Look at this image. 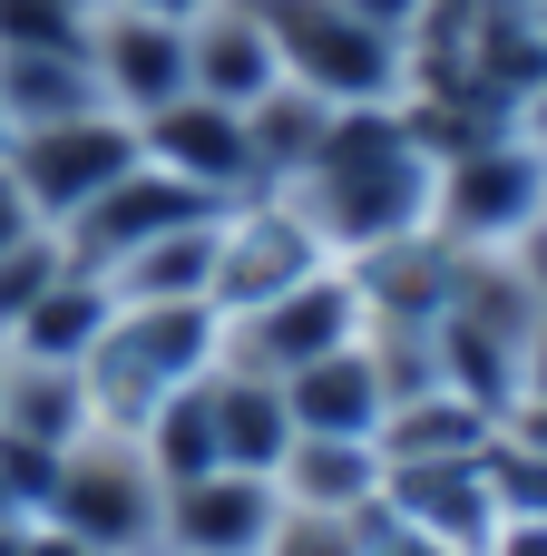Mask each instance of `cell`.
I'll list each match as a JSON object with an SVG mask.
<instances>
[{
	"mask_svg": "<svg viewBox=\"0 0 547 556\" xmlns=\"http://www.w3.org/2000/svg\"><path fill=\"white\" fill-rule=\"evenodd\" d=\"M323 127H333V108H323V98H303L294 78H284V88H264V98L245 108V137H254V176H264V186H294V176L313 166Z\"/></svg>",
	"mask_w": 547,
	"mask_h": 556,
	"instance_id": "obj_24",
	"label": "cell"
},
{
	"mask_svg": "<svg viewBox=\"0 0 547 556\" xmlns=\"http://www.w3.org/2000/svg\"><path fill=\"white\" fill-rule=\"evenodd\" d=\"M215 362H225V313L215 303H117L108 332L78 362L88 420L98 430H147V410H166L176 391H196Z\"/></svg>",
	"mask_w": 547,
	"mask_h": 556,
	"instance_id": "obj_2",
	"label": "cell"
},
{
	"mask_svg": "<svg viewBox=\"0 0 547 556\" xmlns=\"http://www.w3.org/2000/svg\"><path fill=\"white\" fill-rule=\"evenodd\" d=\"M108 10H137V20H196L206 0H108Z\"/></svg>",
	"mask_w": 547,
	"mask_h": 556,
	"instance_id": "obj_35",
	"label": "cell"
},
{
	"mask_svg": "<svg viewBox=\"0 0 547 556\" xmlns=\"http://www.w3.org/2000/svg\"><path fill=\"white\" fill-rule=\"evenodd\" d=\"M0 166H10V186L29 195V215L59 235L88 195H108V186L137 166V117H117V108H78V117L20 127V137L0 147Z\"/></svg>",
	"mask_w": 547,
	"mask_h": 556,
	"instance_id": "obj_7",
	"label": "cell"
},
{
	"mask_svg": "<svg viewBox=\"0 0 547 556\" xmlns=\"http://www.w3.org/2000/svg\"><path fill=\"white\" fill-rule=\"evenodd\" d=\"M519 391H538V401H547V313H538V332H529V371H519Z\"/></svg>",
	"mask_w": 547,
	"mask_h": 556,
	"instance_id": "obj_34",
	"label": "cell"
},
{
	"mask_svg": "<svg viewBox=\"0 0 547 556\" xmlns=\"http://www.w3.org/2000/svg\"><path fill=\"white\" fill-rule=\"evenodd\" d=\"M352 293H362V323H401V332H431L450 313V283H460V244L450 235H391L372 254H343Z\"/></svg>",
	"mask_w": 547,
	"mask_h": 556,
	"instance_id": "obj_15",
	"label": "cell"
},
{
	"mask_svg": "<svg viewBox=\"0 0 547 556\" xmlns=\"http://www.w3.org/2000/svg\"><path fill=\"white\" fill-rule=\"evenodd\" d=\"M343 342H362V293H352L343 264H323L313 283H294V293H274L254 313H225V362L264 371V381H294L303 362H323Z\"/></svg>",
	"mask_w": 547,
	"mask_h": 556,
	"instance_id": "obj_8",
	"label": "cell"
},
{
	"mask_svg": "<svg viewBox=\"0 0 547 556\" xmlns=\"http://www.w3.org/2000/svg\"><path fill=\"white\" fill-rule=\"evenodd\" d=\"M480 556H547V518H499Z\"/></svg>",
	"mask_w": 547,
	"mask_h": 556,
	"instance_id": "obj_29",
	"label": "cell"
},
{
	"mask_svg": "<svg viewBox=\"0 0 547 556\" xmlns=\"http://www.w3.org/2000/svg\"><path fill=\"white\" fill-rule=\"evenodd\" d=\"M382 528L480 556L499 528V498H489L480 459H382Z\"/></svg>",
	"mask_w": 547,
	"mask_h": 556,
	"instance_id": "obj_13",
	"label": "cell"
},
{
	"mask_svg": "<svg viewBox=\"0 0 547 556\" xmlns=\"http://www.w3.org/2000/svg\"><path fill=\"white\" fill-rule=\"evenodd\" d=\"M59 274H69V244H59L49 225H39V235H20V244L0 254V342L20 332V313H29V303H39Z\"/></svg>",
	"mask_w": 547,
	"mask_h": 556,
	"instance_id": "obj_26",
	"label": "cell"
},
{
	"mask_svg": "<svg viewBox=\"0 0 547 556\" xmlns=\"http://www.w3.org/2000/svg\"><path fill=\"white\" fill-rule=\"evenodd\" d=\"M489 430H499V410H480V401H460L450 381H431V391H411V401L382 410L372 450H382V459H480Z\"/></svg>",
	"mask_w": 547,
	"mask_h": 556,
	"instance_id": "obj_19",
	"label": "cell"
},
{
	"mask_svg": "<svg viewBox=\"0 0 547 556\" xmlns=\"http://www.w3.org/2000/svg\"><path fill=\"white\" fill-rule=\"evenodd\" d=\"M323 264H333V244L313 235V215L284 186H254V195L215 205V283H206V303L215 313H254V303L294 293V283H313Z\"/></svg>",
	"mask_w": 547,
	"mask_h": 556,
	"instance_id": "obj_6",
	"label": "cell"
},
{
	"mask_svg": "<svg viewBox=\"0 0 547 556\" xmlns=\"http://www.w3.org/2000/svg\"><path fill=\"white\" fill-rule=\"evenodd\" d=\"M20 556H98V547L69 538V528H49V518H29V528H20Z\"/></svg>",
	"mask_w": 547,
	"mask_h": 556,
	"instance_id": "obj_30",
	"label": "cell"
},
{
	"mask_svg": "<svg viewBox=\"0 0 547 556\" xmlns=\"http://www.w3.org/2000/svg\"><path fill=\"white\" fill-rule=\"evenodd\" d=\"M20 235H39V215H29V195L10 186V166H0V254H10Z\"/></svg>",
	"mask_w": 547,
	"mask_h": 556,
	"instance_id": "obj_31",
	"label": "cell"
},
{
	"mask_svg": "<svg viewBox=\"0 0 547 556\" xmlns=\"http://www.w3.org/2000/svg\"><path fill=\"white\" fill-rule=\"evenodd\" d=\"M0 147H10V117H0Z\"/></svg>",
	"mask_w": 547,
	"mask_h": 556,
	"instance_id": "obj_39",
	"label": "cell"
},
{
	"mask_svg": "<svg viewBox=\"0 0 547 556\" xmlns=\"http://www.w3.org/2000/svg\"><path fill=\"white\" fill-rule=\"evenodd\" d=\"M20 518H39V508H29V479L0 459V528H20Z\"/></svg>",
	"mask_w": 547,
	"mask_h": 556,
	"instance_id": "obj_32",
	"label": "cell"
},
{
	"mask_svg": "<svg viewBox=\"0 0 547 556\" xmlns=\"http://www.w3.org/2000/svg\"><path fill=\"white\" fill-rule=\"evenodd\" d=\"M0 381H10V342H0Z\"/></svg>",
	"mask_w": 547,
	"mask_h": 556,
	"instance_id": "obj_38",
	"label": "cell"
},
{
	"mask_svg": "<svg viewBox=\"0 0 547 556\" xmlns=\"http://www.w3.org/2000/svg\"><path fill=\"white\" fill-rule=\"evenodd\" d=\"M264 10H274V0H264Z\"/></svg>",
	"mask_w": 547,
	"mask_h": 556,
	"instance_id": "obj_40",
	"label": "cell"
},
{
	"mask_svg": "<svg viewBox=\"0 0 547 556\" xmlns=\"http://www.w3.org/2000/svg\"><path fill=\"white\" fill-rule=\"evenodd\" d=\"M264 20H274V49H284V78L323 108H391L411 88V29L362 10V0H274Z\"/></svg>",
	"mask_w": 547,
	"mask_h": 556,
	"instance_id": "obj_3",
	"label": "cell"
},
{
	"mask_svg": "<svg viewBox=\"0 0 547 556\" xmlns=\"http://www.w3.org/2000/svg\"><path fill=\"white\" fill-rule=\"evenodd\" d=\"M59 10H78V20H98V10H108V0H59Z\"/></svg>",
	"mask_w": 547,
	"mask_h": 556,
	"instance_id": "obj_37",
	"label": "cell"
},
{
	"mask_svg": "<svg viewBox=\"0 0 547 556\" xmlns=\"http://www.w3.org/2000/svg\"><path fill=\"white\" fill-rule=\"evenodd\" d=\"M88 20L59 0H0V49H78Z\"/></svg>",
	"mask_w": 547,
	"mask_h": 556,
	"instance_id": "obj_27",
	"label": "cell"
},
{
	"mask_svg": "<svg viewBox=\"0 0 547 556\" xmlns=\"http://www.w3.org/2000/svg\"><path fill=\"white\" fill-rule=\"evenodd\" d=\"M529 29H538V49H547V0H529Z\"/></svg>",
	"mask_w": 547,
	"mask_h": 556,
	"instance_id": "obj_36",
	"label": "cell"
},
{
	"mask_svg": "<svg viewBox=\"0 0 547 556\" xmlns=\"http://www.w3.org/2000/svg\"><path fill=\"white\" fill-rule=\"evenodd\" d=\"M372 556H470V547H440V538H401V528H382V547Z\"/></svg>",
	"mask_w": 547,
	"mask_h": 556,
	"instance_id": "obj_33",
	"label": "cell"
},
{
	"mask_svg": "<svg viewBox=\"0 0 547 556\" xmlns=\"http://www.w3.org/2000/svg\"><path fill=\"white\" fill-rule=\"evenodd\" d=\"M284 489L254 479V469H206V479H176L166 508H157V556H254L274 528Z\"/></svg>",
	"mask_w": 547,
	"mask_h": 556,
	"instance_id": "obj_12",
	"label": "cell"
},
{
	"mask_svg": "<svg viewBox=\"0 0 547 556\" xmlns=\"http://www.w3.org/2000/svg\"><path fill=\"white\" fill-rule=\"evenodd\" d=\"M372 547H382V508L372 518H333V508H294L284 498L254 556H372Z\"/></svg>",
	"mask_w": 547,
	"mask_h": 556,
	"instance_id": "obj_25",
	"label": "cell"
},
{
	"mask_svg": "<svg viewBox=\"0 0 547 556\" xmlns=\"http://www.w3.org/2000/svg\"><path fill=\"white\" fill-rule=\"evenodd\" d=\"M274 489L294 508H333V518H372L382 508V450L372 440H294Z\"/></svg>",
	"mask_w": 547,
	"mask_h": 556,
	"instance_id": "obj_20",
	"label": "cell"
},
{
	"mask_svg": "<svg viewBox=\"0 0 547 556\" xmlns=\"http://www.w3.org/2000/svg\"><path fill=\"white\" fill-rule=\"evenodd\" d=\"M499 430H509L519 450H538V459H547V401H538V391H519V401L499 410Z\"/></svg>",
	"mask_w": 547,
	"mask_h": 556,
	"instance_id": "obj_28",
	"label": "cell"
},
{
	"mask_svg": "<svg viewBox=\"0 0 547 556\" xmlns=\"http://www.w3.org/2000/svg\"><path fill=\"white\" fill-rule=\"evenodd\" d=\"M284 410H294V440H372L382 410H391L372 342H343V352L303 362V371L284 381Z\"/></svg>",
	"mask_w": 547,
	"mask_h": 556,
	"instance_id": "obj_16",
	"label": "cell"
},
{
	"mask_svg": "<svg viewBox=\"0 0 547 556\" xmlns=\"http://www.w3.org/2000/svg\"><path fill=\"white\" fill-rule=\"evenodd\" d=\"M157 508H166V479L147 469L137 430H78L39 489V518L88 538L98 556H157Z\"/></svg>",
	"mask_w": 547,
	"mask_h": 556,
	"instance_id": "obj_4",
	"label": "cell"
},
{
	"mask_svg": "<svg viewBox=\"0 0 547 556\" xmlns=\"http://www.w3.org/2000/svg\"><path fill=\"white\" fill-rule=\"evenodd\" d=\"M108 313H117V293H108L98 274H78V264H69V274L20 313L10 352H20V362H69V371H78V362H88V342L108 332Z\"/></svg>",
	"mask_w": 547,
	"mask_h": 556,
	"instance_id": "obj_22",
	"label": "cell"
},
{
	"mask_svg": "<svg viewBox=\"0 0 547 556\" xmlns=\"http://www.w3.org/2000/svg\"><path fill=\"white\" fill-rule=\"evenodd\" d=\"M264 88H284V49H274V20L254 0H206L186 20V98H215V108H254Z\"/></svg>",
	"mask_w": 547,
	"mask_h": 556,
	"instance_id": "obj_14",
	"label": "cell"
},
{
	"mask_svg": "<svg viewBox=\"0 0 547 556\" xmlns=\"http://www.w3.org/2000/svg\"><path fill=\"white\" fill-rule=\"evenodd\" d=\"M78 108H98L78 49H0V117H10V137L49 127V117H78Z\"/></svg>",
	"mask_w": 547,
	"mask_h": 556,
	"instance_id": "obj_23",
	"label": "cell"
},
{
	"mask_svg": "<svg viewBox=\"0 0 547 556\" xmlns=\"http://www.w3.org/2000/svg\"><path fill=\"white\" fill-rule=\"evenodd\" d=\"M98 283H108L117 303H206V283H215V215H196V225H176V235L117 254Z\"/></svg>",
	"mask_w": 547,
	"mask_h": 556,
	"instance_id": "obj_21",
	"label": "cell"
},
{
	"mask_svg": "<svg viewBox=\"0 0 547 556\" xmlns=\"http://www.w3.org/2000/svg\"><path fill=\"white\" fill-rule=\"evenodd\" d=\"M78 430H98V420H88V381H78L69 362H20V352H10V381H0V440L29 450V459H59Z\"/></svg>",
	"mask_w": 547,
	"mask_h": 556,
	"instance_id": "obj_18",
	"label": "cell"
},
{
	"mask_svg": "<svg viewBox=\"0 0 547 556\" xmlns=\"http://www.w3.org/2000/svg\"><path fill=\"white\" fill-rule=\"evenodd\" d=\"M78 59H88L98 108H117V117H157L166 98H186V20L98 10L88 39H78Z\"/></svg>",
	"mask_w": 547,
	"mask_h": 556,
	"instance_id": "obj_11",
	"label": "cell"
},
{
	"mask_svg": "<svg viewBox=\"0 0 547 556\" xmlns=\"http://www.w3.org/2000/svg\"><path fill=\"white\" fill-rule=\"evenodd\" d=\"M538 215H547V156L519 127H489V137L450 147L440 176H431V235H450L460 254H509Z\"/></svg>",
	"mask_w": 547,
	"mask_h": 556,
	"instance_id": "obj_5",
	"label": "cell"
},
{
	"mask_svg": "<svg viewBox=\"0 0 547 556\" xmlns=\"http://www.w3.org/2000/svg\"><path fill=\"white\" fill-rule=\"evenodd\" d=\"M431 176H440V166H431V147L411 137L401 98H391V108H333L313 166H303L284 195L313 215V235H323L333 264H343V254H372V244H391V235H421V225H431Z\"/></svg>",
	"mask_w": 547,
	"mask_h": 556,
	"instance_id": "obj_1",
	"label": "cell"
},
{
	"mask_svg": "<svg viewBox=\"0 0 547 556\" xmlns=\"http://www.w3.org/2000/svg\"><path fill=\"white\" fill-rule=\"evenodd\" d=\"M196 215H215V195H196V186H176L166 166H127L108 195H88L69 225H59V244H69V264L78 274H108L117 254H137V244H157V235H176V225H196Z\"/></svg>",
	"mask_w": 547,
	"mask_h": 556,
	"instance_id": "obj_10",
	"label": "cell"
},
{
	"mask_svg": "<svg viewBox=\"0 0 547 556\" xmlns=\"http://www.w3.org/2000/svg\"><path fill=\"white\" fill-rule=\"evenodd\" d=\"M206 430H215V469H254V479H274V469H284V450H294L284 381L215 362V371H206Z\"/></svg>",
	"mask_w": 547,
	"mask_h": 556,
	"instance_id": "obj_17",
	"label": "cell"
},
{
	"mask_svg": "<svg viewBox=\"0 0 547 556\" xmlns=\"http://www.w3.org/2000/svg\"><path fill=\"white\" fill-rule=\"evenodd\" d=\"M137 156H147V166H166L176 186L215 195V205H235V195H254V186H264V176H254L245 108H215V98H166L157 117H137Z\"/></svg>",
	"mask_w": 547,
	"mask_h": 556,
	"instance_id": "obj_9",
	"label": "cell"
}]
</instances>
